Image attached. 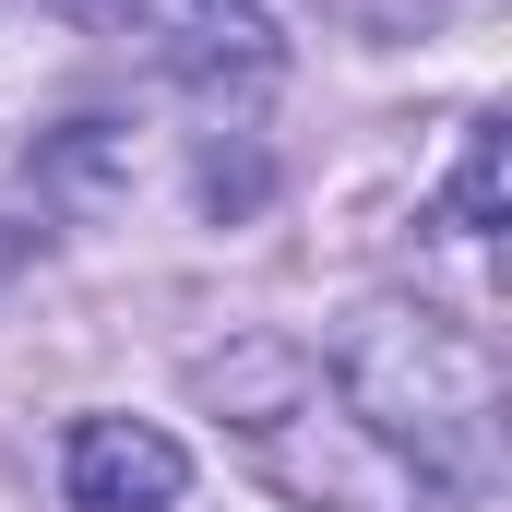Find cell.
<instances>
[{
    "mask_svg": "<svg viewBox=\"0 0 512 512\" xmlns=\"http://www.w3.org/2000/svg\"><path fill=\"white\" fill-rule=\"evenodd\" d=\"M334 382L370 417V441H393L453 501L501 489V358H489V334H465L441 310H358V334L334 346Z\"/></svg>",
    "mask_w": 512,
    "mask_h": 512,
    "instance_id": "obj_1",
    "label": "cell"
},
{
    "mask_svg": "<svg viewBox=\"0 0 512 512\" xmlns=\"http://www.w3.org/2000/svg\"><path fill=\"white\" fill-rule=\"evenodd\" d=\"M60 477H72V512H167L191 489V453L143 417H72Z\"/></svg>",
    "mask_w": 512,
    "mask_h": 512,
    "instance_id": "obj_2",
    "label": "cell"
},
{
    "mask_svg": "<svg viewBox=\"0 0 512 512\" xmlns=\"http://www.w3.org/2000/svg\"><path fill=\"white\" fill-rule=\"evenodd\" d=\"M155 24H167V72L203 96V108H227V96H262L274 84V24H262V0H155Z\"/></svg>",
    "mask_w": 512,
    "mask_h": 512,
    "instance_id": "obj_3",
    "label": "cell"
},
{
    "mask_svg": "<svg viewBox=\"0 0 512 512\" xmlns=\"http://www.w3.org/2000/svg\"><path fill=\"white\" fill-rule=\"evenodd\" d=\"M262 465H274L286 489H346L358 512H405V477H393V465H358V453H334V441L310 453V441H286V429H262Z\"/></svg>",
    "mask_w": 512,
    "mask_h": 512,
    "instance_id": "obj_4",
    "label": "cell"
},
{
    "mask_svg": "<svg viewBox=\"0 0 512 512\" xmlns=\"http://www.w3.org/2000/svg\"><path fill=\"white\" fill-rule=\"evenodd\" d=\"M453 227L489 239L501 227V120H465V179H453Z\"/></svg>",
    "mask_w": 512,
    "mask_h": 512,
    "instance_id": "obj_5",
    "label": "cell"
},
{
    "mask_svg": "<svg viewBox=\"0 0 512 512\" xmlns=\"http://www.w3.org/2000/svg\"><path fill=\"white\" fill-rule=\"evenodd\" d=\"M48 12H72V24H131L143 0H48Z\"/></svg>",
    "mask_w": 512,
    "mask_h": 512,
    "instance_id": "obj_6",
    "label": "cell"
}]
</instances>
